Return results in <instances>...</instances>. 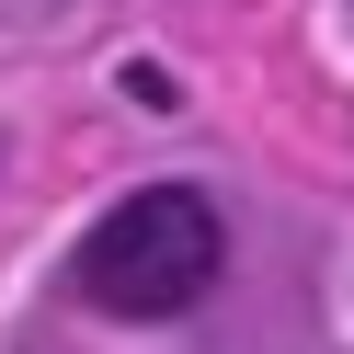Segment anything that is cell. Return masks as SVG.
<instances>
[{
  "label": "cell",
  "instance_id": "obj_1",
  "mask_svg": "<svg viewBox=\"0 0 354 354\" xmlns=\"http://www.w3.org/2000/svg\"><path fill=\"white\" fill-rule=\"evenodd\" d=\"M229 263V217L194 183H138L126 206H103L69 252V286L103 320H183Z\"/></svg>",
  "mask_w": 354,
  "mask_h": 354
},
{
  "label": "cell",
  "instance_id": "obj_2",
  "mask_svg": "<svg viewBox=\"0 0 354 354\" xmlns=\"http://www.w3.org/2000/svg\"><path fill=\"white\" fill-rule=\"evenodd\" d=\"M0 12H12V0H0Z\"/></svg>",
  "mask_w": 354,
  "mask_h": 354
}]
</instances>
